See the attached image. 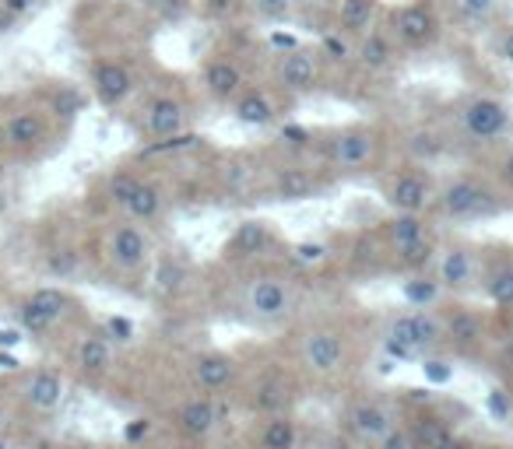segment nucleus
<instances>
[{
    "mask_svg": "<svg viewBox=\"0 0 513 449\" xmlns=\"http://www.w3.org/2000/svg\"><path fill=\"white\" fill-rule=\"evenodd\" d=\"M387 32H390V39L397 42V49L422 53V49H432L436 39H439V14L426 0L401 4V7H394L387 14Z\"/></svg>",
    "mask_w": 513,
    "mask_h": 449,
    "instance_id": "1",
    "label": "nucleus"
},
{
    "mask_svg": "<svg viewBox=\"0 0 513 449\" xmlns=\"http://www.w3.org/2000/svg\"><path fill=\"white\" fill-rule=\"evenodd\" d=\"M439 211L443 218H454V221H468V218H489L500 211V197L492 190L489 179H478V176H457L450 179L443 190H439Z\"/></svg>",
    "mask_w": 513,
    "mask_h": 449,
    "instance_id": "2",
    "label": "nucleus"
},
{
    "mask_svg": "<svg viewBox=\"0 0 513 449\" xmlns=\"http://www.w3.org/2000/svg\"><path fill=\"white\" fill-rule=\"evenodd\" d=\"M443 337V327L426 316V313H408V316H397L390 324V333H387V351L397 355V358H415L422 355L426 348L439 344Z\"/></svg>",
    "mask_w": 513,
    "mask_h": 449,
    "instance_id": "3",
    "label": "nucleus"
},
{
    "mask_svg": "<svg viewBox=\"0 0 513 449\" xmlns=\"http://www.w3.org/2000/svg\"><path fill=\"white\" fill-rule=\"evenodd\" d=\"M461 126L471 141H500L510 130V109L492 95H471L461 106Z\"/></svg>",
    "mask_w": 513,
    "mask_h": 449,
    "instance_id": "4",
    "label": "nucleus"
},
{
    "mask_svg": "<svg viewBox=\"0 0 513 449\" xmlns=\"http://www.w3.org/2000/svg\"><path fill=\"white\" fill-rule=\"evenodd\" d=\"M317 78H320V53L317 49L289 46L285 53H278V60H274V82L282 84L285 91L306 95V91L317 88Z\"/></svg>",
    "mask_w": 513,
    "mask_h": 449,
    "instance_id": "5",
    "label": "nucleus"
},
{
    "mask_svg": "<svg viewBox=\"0 0 513 449\" xmlns=\"http://www.w3.org/2000/svg\"><path fill=\"white\" fill-rule=\"evenodd\" d=\"M377 130L370 126H348L338 130L331 141H327V162L335 168H362L377 159Z\"/></svg>",
    "mask_w": 513,
    "mask_h": 449,
    "instance_id": "6",
    "label": "nucleus"
},
{
    "mask_svg": "<svg viewBox=\"0 0 513 449\" xmlns=\"http://www.w3.org/2000/svg\"><path fill=\"white\" fill-rule=\"evenodd\" d=\"M91 91L95 99L106 106V109H117L124 106L134 91V74L124 60H109V56H99L91 60Z\"/></svg>",
    "mask_w": 513,
    "mask_h": 449,
    "instance_id": "7",
    "label": "nucleus"
},
{
    "mask_svg": "<svg viewBox=\"0 0 513 449\" xmlns=\"http://www.w3.org/2000/svg\"><path fill=\"white\" fill-rule=\"evenodd\" d=\"M432 179L419 168H404L387 183V204L394 211H408V214H422L432 204Z\"/></svg>",
    "mask_w": 513,
    "mask_h": 449,
    "instance_id": "8",
    "label": "nucleus"
},
{
    "mask_svg": "<svg viewBox=\"0 0 513 449\" xmlns=\"http://www.w3.org/2000/svg\"><path fill=\"white\" fill-rule=\"evenodd\" d=\"M183 126H187V109H183L179 99L155 95V99L144 102V109H141V130L148 137H155V141L159 137H176V134H183Z\"/></svg>",
    "mask_w": 513,
    "mask_h": 449,
    "instance_id": "9",
    "label": "nucleus"
},
{
    "mask_svg": "<svg viewBox=\"0 0 513 449\" xmlns=\"http://www.w3.org/2000/svg\"><path fill=\"white\" fill-rule=\"evenodd\" d=\"M46 113L39 109H14L4 126H0V137H4V148L11 151H32L46 141Z\"/></svg>",
    "mask_w": 513,
    "mask_h": 449,
    "instance_id": "10",
    "label": "nucleus"
},
{
    "mask_svg": "<svg viewBox=\"0 0 513 449\" xmlns=\"http://www.w3.org/2000/svg\"><path fill=\"white\" fill-rule=\"evenodd\" d=\"M106 253H109L113 267H120V271H141V267L148 263L152 246H148V236H144L137 225H117V229L109 232Z\"/></svg>",
    "mask_w": 513,
    "mask_h": 449,
    "instance_id": "11",
    "label": "nucleus"
},
{
    "mask_svg": "<svg viewBox=\"0 0 513 449\" xmlns=\"http://www.w3.org/2000/svg\"><path fill=\"white\" fill-rule=\"evenodd\" d=\"M302 358H306V366L313 368V372L331 376L344 362V341L335 330H309L302 337Z\"/></svg>",
    "mask_w": 513,
    "mask_h": 449,
    "instance_id": "12",
    "label": "nucleus"
},
{
    "mask_svg": "<svg viewBox=\"0 0 513 449\" xmlns=\"http://www.w3.org/2000/svg\"><path fill=\"white\" fill-rule=\"evenodd\" d=\"M243 67L236 56H225L218 53L204 64V91L212 95L214 102H232L239 91H243Z\"/></svg>",
    "mask_w": 513,
    "mask_h": 449,
    "instance_id": "13",
    "label": "nucleus"
},
{
    "mask_svg": "<svg viewBox=\"0 0 513 449\" xmlns=\"http://www.w3.org/2000/svg\"><path fill=\"white\" fill-rule=\"evenodd\" d=\"M247 306L256 320H282L292 306V295L289 285H282L278 278H256L247 291Z\"/></svg>",
    "mask_w": 513,
    "mask_h": 449,
    "instance_id": "14",
    "label": "nucleus"
},
{
    "mask_svg": "<svg viewBox=\"0 0 513 449\" xmlns=\"http://www.w3.org/2000/svg\"><path fill=\"white\" fill-rule=\"evenodd\" d=\"M271 225L267 221H260V218H250V221H239L236 225V232H232V239L225 243V256L229 260H250L256 253H264L267 246H271Z\"/></svg>",
    "mask_w": 513,
    "mask_h": 449,
    "instance_id": "15",
    "label": "nucleus"
},
{
    "mask_svg": "<svg viewBox=\"0 0 513 449\" xmlns=\"http://www.w3.org/2000/svg\"><path fill=\"white\" fill-rule=\"evenodd\" d=\"M355 56H359V64L366 67V71H384L394 64V56H397V42L390 39V32L384 29H370V32H362L359 36V49H355Z\"/></svg>",
    "mask_w": 513,
    "mask_h": 449,
    "instance_id": "16",
    "label": "nucleus"
},
{
    "mask_svg": "<svg viewBox=\"0 0 513 449\" xmlns=\"http://www.w3.org/2000/svg\"><path fill=\"white\" fill-rule=\"evenodd\" d=\"M348 421H352V428H355V436L359 439H366V443H380L387 432L394 428L390 421V410L384 404H377V401H362V404H355L352 414H348Z\"/></svg>",
    "mask_w": 513,
    "mask_h": 449,
    "instance_id": "17",
    "label": "nucleus"
},
{
    "mask_svg": "<svg viewBox=\"0 0 513 449\" xmlns=\"http://www.w3.org/2000/svg\"><path fill=\"white\" fill-rule=\"evenodd\" d=\"M25 401L32 410H57L64 404V379L49 368H39L25 383Z\"/></svg>",
    "mask_w": 513,
    "mask_h": 449,
    "instance_id": "18",
    "label": "nucleus"
},
{
    "mask_svg": "<svg viewBox=\"0 0 513 449\" xmlns=\"http://www.w3.org/2000/svg\"><path fill=\"white\" fill-rule=\"evenodd\" d=\"M373 18H377V0H338L335 7L338 32H344L348 39H359L362 32H370Z\"/></svg>",
    "mask_w": 513,
    "mask_h": 449,
    "instance_id": "19",
    "label": "nucleus"
},
{
    "mask_svg": "<svg viewBox=\"0 0 513 449\" xmlns=\"http://www.w3.org/2000/svg\"><path fill=\"white\" fill-rule=\"evenodd\" d=\"M120 211L134 218V221H155L159 214H162V190L155 186V183H144L141 176H137V183L130 186V194L124 197V204Z\"/></svg>",
    "mask_w": 513,
    "mask_h": 449,
    "instance_id": "20",
    "label": "nucleus"
},
{
    "mask_svg": "<svg viewBox=\"0 0 513 449\" xmlns=\"http://www.w3.org/2000/svg\"><path fill=\"white\" fill-rule=\"evenodd\" d=\"M271 186H274V197H278V201H306V197H313V194L320 190L317 176H313V172H306V168H300V165H285V168H278Z\"/></svg>",
    "mask_w": 513,
    "mask_h": 449,
    "instance_id": "21",
    "label": "nucleus"
},
{
    "mask_svg": "<svg viewBox=\"0 0 513 449\" xmlns=\"http://www.w3.org/2000/svg\"><path fill=\"white\" fill-rule=\"evenodd\" d=\"M232 113H236V120L247 123V126H267L274 120V102L260 88H243L232 99Z\"/></svg>",
    "mask_w": 513,
    "mask_h": 449,
    "instance_id": "22",
    "label": "nucleus"
},
{
    "mask_svg": "<svg viewBox=\"0 0 513 449\" xmlns=\"http://www.w3.org/2000/svg\"><path fill=\"white\" fill-rule=\"evenodd\" d=\"M214 421H218V410L208 397H197V401H187L179 414H176V425H179V432L183 436H190V439H204L208 432L214 428Z\"/></svg>",
    "mask_w": 513,
    "mask_h": 449,
    "instance_id": "23",
    "label": "nucleus"
},
{
    "mask_svg": "<svg viewBox=\"0 0 513 449\" xmlns=\"http://www.w3.org/2000/svg\"><path fill=\"white\" fill-rule=\"evenodd\" d=\"M232 376H236V362L229 355L212 351V355H201L194 362V379H197L201 390H222V386L232 383Z\"/></svg>",
    "mask_w": 513,
    "mask_h": 449,
    "instance_id": "24",
    "label": "nucleus"
},
{
    "mask_svg": "<svg viewBox=\"0 0 513 449\" xmlns=\"http://www.w3.org/2000/svg\"><path fill=\"white\" fill-rule=\"evenodd\" d=\"M474 278V260H471L468 249H447L443 260H439V285L447 288H468Z\"/></svg>",
    "mask_w": 513,
    "mask_h": 449,
    "instance_id": "25",
    "label": "nucleus"
},
{
    "mask_svg": "<svg viewBox=\"0 0 513 449\" xmlns=\"http://www.w3.org/2000/svg\"><path fill=\"white\" fill-rule=\"evenodd\" d=\"M429 236V225L422 214H408V211H397L390 221H387V239L394 249H401V246L408 243H419V239H426Z\"/></svg>",
    "mask_w": 513,
    "mask_h": 449,
    "instance_id": "26",
    "label": "nucleus"
},
{
    "mask_svg": "<svg viewBox=\"0 0 513 449\" xmlns=\"http://www.w3.org/2000/svg\"><path fill=\"white\" fill-rule=\"evenodd\" d=\"M78 366H82L85 376L109 372V366H113V348H109V341H106V337H85L82 348H78Z\"/></svg>",
    "mask_w": 513,
    "mask_h": 449,
    "instance_id": "27",
    "label": "nucleus"
},
{
    "mask_svg": "<svg viewBox=\"0 0 513 449\" xmlns=\"http://www.w3.org/2000/svg\"><path fill=\"white\" fill-rule=\"evenodd\" d=\"M485 291L500 309H513V260H496L489 267Z\"/></svg>",
    "mask_w": 513,
    "mask_h": 449,
    "instance_id": "28",
    "label": "nucleus"
},
{
    "mask_svg": "<svg viewBox=\"0 0 513 449\" xmlns=\"http://www.w3.org/2000/svg\"><path fill=\"white\" fill-rule=\"evenodd\" d=\"M457 436L443 425V418H432V414H422L415 421V449H450Z\"/></svg>",
    "mask_w": 513,
    "mask_h": 449,
    "instance_id": "29",
    "label": "nucleus"
},
{
    "mask_svg": "<svg viewBox=\"0 0 513 449\" xmlns=\"http://www.w3.org/2000/svg\"><path fill=\"white\" fill-rule=\"evenodd\" d=\"M260 449H296V421L289 414H274L260 432Z\"/></svg>",
    "mask_w": 513,
    "mask_h": 449,
    "instance_id": "30",
    "label": "nucleus"
},
{
    "mask_svg": "<svg viewBox=\"0 0 513 449\" xmlns=\"http://www.w3.org/2000/svg\"><path fill=\"white\" fill-rule=\"evenodd\" d=\"M243 7L256 22H289L296 11V0H243Z\"/></svg>",
    "mask_w": 513,
    "mask_h": 449,
    "instance_id": "31",
    "label": "nucleus"
},
{
    "mask_svg": "<svg viewBox=\"0 0 513 449\" xmlns=\"http://www.w3.org/2000/svg\"><path fill=\"white\" fill-rule=\"evenodd\" d=\"M447 337L457 344V348H471L478 337H482V324H478V316H471V313H454V320L447 324Z\"/></svg>",
    "mask_w": 513,
    "mask_h": 449,
    "instance_id": "32",
    "label": "nucleus"
},
{
    "mask_svg": "<svg viewBox=\"0 0 513 449\" xmlns=\"http://www.w3.org/2000/svg\"><path fill=\"white\" fill-rule=\"evenodd\" d=\"M254 179V168L247 159H229V162L222 165V186L229 190V194H239V190H247V183Z\"/></svg>",
    "mask_w": 513,
    "mask_h": 449,
    "instance_id": "33",
    "label": "nucleus"
},
{
    "mask_svg": "<svg viewBox=\"0 0 513 449\" xmlns=\"http://www.w3.org/2000/svg\"><path fill=\"white\" fill-rule=\"evenodd\" d=\"M429 260H432V239H419V243H408L397 249V263L404 267V271H422L429 267Z\"/></svg>",
    "mask_w": 513,
    "mask_h": 449,
    "instance_id": "34",
    "label": "nucleus"
},
{
    "mask_svg": "<svg viewBox=\"0 0 513 449\" xmlns=\"http://www.w3.org/2000/svg\"><path fill=\"white\" fill-rule=\"evenodd\" d=\"M201 137H194V134H176V137H159V141H152V144H144L141 148V159H155V155H170V151H187V148H194Z\"/></svg>",
    "mask_w": 513,
    "mask_h": 449,
    "instance_id": "35",
    "label": "nucleus"
},
{
    "mask_svg": "<svg viewBox=\"0 0 513 449\" xmlns=\"http://www.w3.org/2000/svg\"><path fill=\"white\" fill-rule=\"evenodd\" d=\"M18 320H22V330H29V333H49V330L57 327V320L43 313L36 302H22V309H18Z\"/></svg>",
    "mask_w": 513,
    "mask_h": 449,
    "instance_id": "36",
    "label": "nucleus"
},
{
    "mask_svg": "<svg viewBox=\"0 0 513 449\" xmlns=\"http://www.w3.org/2000/svg\"><path fill=\"white\" fill-rule=\"evenodd\" d=\"M29 302H36V306H39L43 313H49L57 324H60V316H64V313H67V306H71V302H67V295H64V291H57V288H39V291H32V295H29Z\"/></svg>",
    "mask_w": 513,
    "mask_h": 449,
    "instance_id": "37",
    "label": "nucleus"
},
{
    "mask_svg": "<svg viewBox=\"0 0 513 449\" xmlns=\"http://www.w3.org/2000/svg\"><path fill=\"white\" fill-rule=\"evenodd\" d=\"M408 148H412V155H415L419 162H432V159L443 151V141H439L436 134H415V137L408 141Z\"/></svg>",
    "mask_w": 513,
    "mask_h": 449,
    "instance_id": "38",
    "label": "nucleus"
},
{
    "mask_svg": "<svg viewBox=\"0 0 513 449\" xmlns=\"http://www.w3.org/2000/svg\"><path fill=\"white\" fill-rule=\"evenodd\" d=\"M436 281H429V278H415V281H408L404 285V295H408V302L412 306H429L432 298H436Z\"/></svg>",
    "mask_w": 513,
    "mask_h": 449,
    "instance_id": "39",
    "label": "nucleus"
},
{
    "mask_svg": "<svg viewBox=\"0 0 513 449\" xmlns=\"http://www.w3.org/2000/svg\"><path fill=\"white\" fill-rule=\"evenodd\" d=\"M320 56H327V60H348L352 56V49H348V36L344 32H327L324 36V46H320Z\"/></svg>",
    "mask_w": 513,
    "mask_h": 449,
    "instance_id": "40",
    "label": "nucleus"
},
{
    "mask_svg": "<svg viewBox=\"0 0 513 449\" xmlns=\"http://www.w3.org/2000/svg\"><path fill=\"white\" fill-rule=\"evenodd\" d=\"M134 183H137V176H134V172H113V176H109V183H106V190H109V201L120 207V204H124V197L130 194V186H134Z\"/></svg>",
    "mask_w": 513,
    "mask_h": 449,
    "instance_id": "41",
    "label": "nucleus"
},
{
    "mask_svg": "<svg viewBox=\"0 0 513 449\" xmlns=\"http://www.w3.org/2000/svg\"><path fill=\"white\" fill-rule=\"evenodd\" d=\"M292 256H296L300 263H320V260L327 256V246L324 243H300V246H292Z\"/></svg>",
    "mask_w": 513,
    "mask_h": 449,
    "instance_id": "42",
    "label": "nucleus"
},
{
    "mask_svg": "<svg viewBox=\"0 0 513 449\" xmlns=\"http://www.w3.org/2000/svg\"><path fill=\"white\" fill-rule=\"evenodd\" d=\"M461 11H465V18H471V22H485L496 11V0H461Z\"/></svg>",
    "mask_w": 513,
    "mask_h": 449,
    "instance_id": "43",
    "label": "nucleus"
},
{
    "mask_svg": "<svg viewBox=\"0 0 513 449\" xmlns=\"http://www.w3.org/2000/svg\"><path fill=\"white\" fill-rule=\"evenodd\" d=\"M106 333H109V341H120V344H124V341L134 337V324L124 320V316H109V320H106Z\"/></svg>",
    "mask_w": 513,
    "mask_h": 449,
    "instance_id": "44",
    "label": "nucleus"
},
{
    "mask_svg": "<svg viewBox=\"0 0 513 449\" xmlns=\"http://www.w3.org/2000/svg\"><path fill=\"white\" fill-rule=\"evenodd\" d=\"M179 281H183V271L176 263H170V260H162V267H159V288L172 291V288H179Z\"/></svg>",
    "mask_w": 513,
    "mask_h": 449,
    "instance_id": "45",
    "label": "nucleus"
},
{
    "mask_svg": "<svg viewBox=\"0 0 513 449\" xmlns=\"http://www.w3.org/2000/svg\"><path fill=\"white\" fill-rule=\"evenodd\" d=\"M239 4H243V0H204V11H208L212 18H229Z\"/></svg>",
    "mask_w": 513,
    "mask_h": 449,
    "instance_id": "46",
    "label": "nucleus"
},
{
    "mask_svg": "<svg viewBox=\"0 0 513 449\" xmlns=\"http://www.w3.org/2000/svg\"><path fill=\"white\" fill-rule=\"evenodd\" d=\"M49 271H53V274H71V271H74V256H71L67 249L53 253V256H49Z\"/></svg>",
    "mask_w": 513,
    "mask_h": 449,
    "instance_id": "47",
    "label": "nucleus"
},
{
    "mask_svg": "<svg viewBox=\"0 0 513 449\" xmlns=\"http://www.w3.org/2000/svg\"><path fill=\"white\" fill-rule=\"evenodd\" d=\"M282 141H289V144L302 148V144H309V141H313V134H309L306 126H282Z\"/></svg>",
    "mask_w": 513,
    "mask_h": 449,
    "instance_id": "48",
    "label": "nucleus"
},
{
    "mask_svg": "<svg viewBox=\"0 0 513 449\" xmlns=\"http://www.w3.org/2000/svg\"><path fill=\"white\" fill-rule=\"evenodd\" d=\"M380 449H412V436L408 432H387L384 439H380Z\"/></svg>",
    "mask_w": 513,
    "mask_h": 449,
    "instance_id": "49",
    "label": "nucleus"
},
{
    "mask_svg": "<svg viewBox=\"0 0 513 449\" xmlns=\"http://www.w3.org/2000/svg\"><path fill=\"white\" fill-rule=\"evenodd\" d=\"M285 397H282V390L278 386H264L260 390V397H256V408H278Z\"/></svg>",
    "mask_w": 513,
    "mask_h": 449,
    "instance_id": "50",
    "label": "nucleus"
},
{
    "mask_svg": "<svg viewBox=\"0 0 513 449\" xmlns=\"http://www.w3.org/2000/svg\"><path fill=\"white\" fill-rule=\"evenodd\" d=\"M0 4H4L7 11H14L18 18H25V14H32V11H36V4H39V0H0Z\"/></svg>",
    "mask_w": 513,
    "mask_h": 449,
    "instance_id": "51",
    "label": "nucleus"
},
{
    "mask_svg": "<svg viewBox=\"0 0 513 449\" xmlns=\"http://www.w3.org/2000/svg\"><path fill=\"white\" fill-rule=\"evenodd\" d=\"M426 376L432 383H447V379L454 376V368H447L443 362H426Z\"/></svg>",
    "mask_w": 513,
    "mask_h": 449,
    "instance_id": "52",
    "label": "nucleus"
},
{
    "mask_svg": "<svg viewBox=\"0 0 513 449\" xmlns=\"http://www.w3.org/2000/svg\"><path fill=\"white\" fill-rule=\"evenodd\" d=\"M152 432V425L141 418V421H134V425H127V443H137V439H144Z\"/></svg>",
    "mask_w": 513,
    "mask_h": 449,
    "instance_id": "53",
    "label": "nucleus"
},
{
    "mask_svg": "<svg viewBox=\"0 0 513 449\" xmlns=\"http://www.w3.org/2000/svg\"><path fill=\"white\" fill-rule=\"evenodd\" d=\"M18 22H22V18H18L14 11H7V7L0 4V36H4V32H11V29H14Z\"/></svg>",
    "mask_w": 513,
    "mask_h": 449,
    "instance_id": "54",
    "label": "nucleus"
},
{
    "mask_svg": "<svg viewBox=\"0 0 513 449\" xmlns=\"http://www.w3.org/2000/svg\"><path fill=\"white\" fill-rule=\"evenodd\" d=\"M14 344H22V330H0V348H14Z\"/></svg>",
    "mask_w": 513,
    "mask_h": 449,
    "instance_id": "55",
    "label": "nucleus"
},
{
    "mask_svg": "<svg viewBox=\"0 0 513 449\" xmlns=\"http://www.w3.org/2000/svg\"><path fill=\"white\" fill-rule=\"evenodd\" d=\"M489 404H492V410H496L500 418H507V414H510V408H507V401H503V390H496V393L489 397Z\"/></svg>",
    "mask_w": 513,
    "mask_h": 449,
    "instance_id": "56",
    "label": "nucleus"
},
{
    "mask_svg": "<svg viewBox=\"0 0 513 449\" xmlns=\"http://www.w3.org/2000/svg\"><path fill=\"white\" fill-rule=\"evenodd\" d=\"M500 176H503V183H507V186L513 190V151L507 155V159H503V162H500Z\"/></svg>",
    "mask_w": 513,
    "mask_h": 449,
    "instance_id": "57",
    "label": "nucleus"
},
{
    "mask_svg": "<svg viewBox=\"0 0 513 449\" xmlns=\"http://www.w3.org/2000/svg\"><path fill=\"white\" fill-rule=\"evenodd\" d=\"M500 53H503V56L513 64V29H507V32H503V39H500Z\"/></svg>",
    "mask_w": 513,
    "mask_h": 449,
    "instance_id": "58",
    "label": "nucleus"
},
{
    "mask_svg": "<svg viewBox=\"0 0 513 449\" xmlns=\"http://www.w3.org/2000/svg\"><path fill=\"white\" fill-rule=\"evenodd\" d=\"M0 368H18V358H11V355H0Z\"/></svg>",
    "mask_w": 513,
    "mask_h": 449,
    "instance_id": "59",
    "label": "nucleus"
},
{
    "mask_svg": "<svg viewBox=\"0 0 513 449\" xmlns=\"http://www.w3.org/2000/svg\"><path fill=\"white\" fill-rule=\"evenodd\" d=\"M0 428H4V408H0Z\"/></svg>",
    "mask_w": 513,
    "mask_h": 449,
    "instance_id": "60",
    "label": "nucleus"
},
{
    "mask_svg": "<svg viewBox=\"0 0 513 449\" xmlns=\"http://www.w3.org/2000/svg\"><path fill=\"white\" fill-rule=\"evenodd\" d=\"M0 449H7V439H0Z\"/></svg>",
    "mask_w": 513,
    "mask_h": 449,
    "instance_id": "61",
    "label": "nucleus"
},
{
    "mask_svg": "<svg viewBox=\"0 0 513 449\" xmlns=\"http://www.w3.org/2000/svg\"><path fill=\"white\" fill-rule=\"evenodd\" d=\"M0 148H4V137H0Z\"/></svg>",
    "mask_w": 513,
    "mask_h": 449,
    "instance_id": "62",
    "label": "nucleus"
}]
</instances>
